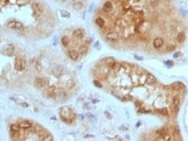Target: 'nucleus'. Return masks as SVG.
Here are the masks:
<instances>
[{
  "label": "nucleus",
  "mask_w": 188,
  "mask_h": 141,
  "mask_svg": "<svg viewBox=\"0 0 188 141\" xmlns=\"http://www.w3.org/2000/svg\"><path fill=\"white\" fill-rule=\"evenodd\" d=\"M154 1H156V2H158V1H161V0H154Z\"/></svg>",
  "instance_id": "obj_32"
},
{
  "label": "nucleus",
  "mask_w": 188,
  "mask_h": 141,
  "mask_svg": "<svg viewBox=\"0 0 188 141\" xmlns=\"http://www.w3.org/2000/svg\"><path fill=\"white\" fill-rule=\"evenodd\" d=\"M3 50H4V53H5L6 55H10L14 53V51H15V47H14L13 44H7V45L4 46Z\"/></svg>",
  "instance_id": "obj_6"
},
{
  "label": "nucleus",
  "mask_w": 188,
  "mask_h": 141,
  "mask_svg": "<svg viewBox=\"0 0 188 141\" xmlns=\"http://www.w3.org/2000/svg\"><path fill=\"white\" fill-rule=\"evenodd\" d=\"M159 112H160L162 115H165V116H167V114H168V111H167V108H162V109L159 110Z\"/></svg>",
  "instance_id": "obj_24"
},
{
  "label": "nucleus",
  "mask_w": 188,
  "mask_h": 141,
  "mask_svg": "<svg viewBox=\"0 0 188 141\" xmlns=\"http://www.w3.org/2000/svg\"><path fill=\"white\" fill-rule=\"evenodd\" d=\"M95 24L98 25L99 27H103V26L105 25V19L102 18V17H98V18L95 20Z\"/></svg>",
  "instance_id": "obj_17"
},
{
  "label": "nucleus",
  "mask_w": 188,
  "mask_h": 141,
  "mask_svg": "<svg viewBox=\"0 0 188 141\" xmlns=\"http://www.w3.org/2000/svg\"><path fill=\"white\" fill-rule=\"evenodd\" d=\"M14 67H15V70H24V69H25V60H24V59H22V58H16Z\"/></svg>",
  "instance_id": "obj_3"
},
{
  "label": "nucleus",
  "mask_w": 188,
  "mask_h": 141,
  "mask_svg": "<svg viewBox=\"0 0 188 141\" xmlns=\"http://www.w3.org/2000/svg\"><path fill=\"white\" fill-rule=\"evenodd\" d=\"M43 140H53V136L51 135H46L45 136H43L42 137Z\"/></svg>",
  "instance_id": "obj_25"
},
{
  "label": "nucleus",
  "mask_w": 188,
  "mask_h": 141,
  "mask_svg": "<svg viewBox=\"0 0 188 141\" xmlns=\"http://www.w3.org/2000/svg\"><path fill=\"white\" fill-rule=\"evenodd\" d=\"M174 49H175V46H174V45H169V46H167V51H172V50H174Z\"/></svg>",
  "instance_id": "obj_28"
},
{
  "label": "nucleus",
  "mask_w": 188,
  "mask_h": 141,
  "mask_svg": "<svg viewBox=\"0 0 188 141\" xmlns=\"http://www.w3.org/2000/svg\"><path fill=\"white\" fill-rule=\"evenodd\" d=\"M68 55L71 60H74V61L78 60V58H79V53L75 51V50H69Z\"/></svg>",
  "instance_id": "obj_7"
},
{
  "label": "nucleus",
  "mask_w": 188,
  "mask_h": 141,
  "mask_svg": "<svg viewBox=\"0 0 188 141\" xmlns=\"http://www.w3.org/2000/svg\"><path fill=\"white\" fill-rule=\"evenodd\" d=\"M20 125H18V124H11L10 125V130L11 131H16V132H18L19 130H20Z\"/></svg>",
  "instance_id": "obj_21"
},
{
  "label": "nucleus",
  "mask_w": 188,
  "mask_h": 141,
  "mask_svg": "<svg viewBox=\"0 0 188 141\" xmlns=\"http://www.w3.org/2000/svg\"><path fill=\"white\" fill-rule=\"evenodd\" d=\"M103 9L105 10V12H111L112 10H113V5H112L111 2L107 1V2H105V3L104 4Z\"/></svg>",
  "instance_id": "obj_12"
},
{
  "label": "nucleus",
  "mask_w": 188,
  "mask_h": 141,
  "mask_svg": "<svg viewBox=\"0 0 188 141\" xmlns=\"http://www.w3.org/2000/svg\"><path fill=\"white\" fill-rule=\"evenodd\" d=\"M105 38H106V40H110V41H115V40H119L120 36H119V33H117V32H114V31H112V32H109V33L106 34Z\"/></svg>",
  "instance_id": "obj_5"
},
{
  "label": "nucleus",
  "mask_w": 188,
  "mask_h": 141,
  "mask_svg": "<svg viewBox=\"0 0 188 141\" xmlns=\"http://www.w3.org/2000/svg\"><path fill=\"white\" fill-rule=\"evenodd\" d=\"M73 35H74V36L76 38V39H79V40H81V39L84 37V30L82 29V28H76V29H74V32H73Z\"/></svg>",
  "instance_id": "obj_9"
},
{
  "label": "nucleus",
  "mask_w": 188,
  "mask_h": 141,
  "mask_svg": "<svg viewBox=\"0 0 188 141\" xmlns=\"http://www.w3.org/2000/svg\"><path fill=\"white\" fill-rule=\"evenodd\" d=\"M56 89H55V87H50L49 89H47L46 90V95L47 97L49 98H55L56 97Z\"/></svg>",
  "instance_id": "obj_11"
},
{
  "label": "nucleus",
  "mask_w": 188,
  "mask_h": 141,
  "mask_svg": "<svg viewBox=\"0 0 188 141\" xmlns=\"http://www.w3.org/2000/svg\"><path fill=\"white\" fill-rule=\"evenodd\" d=\"M153 47L154 48H156V49H160L161 47L164 45V40L162 38H156V39H154L153 40Z\"/></svg>",
  "instance_id": "obj_8"
},
{
  "label": "nucleus",
  "mask_w": 188,
  "mask_h": 141,
  "mask_svg": "<svg viewBox=\"0 0 188 141\" xmlns=\"http://www.w3.org/2000/svg\"><path fill=\"white\" fill-rule=\"evenodd\" d=\"M34 86L36 88H39V89H41V88H44V87L47 86V81L44 78H40L38 77L36 78L34 81Z\"/></svg>",
  "instance_id": "obj_4"
},
{
  "label": "nucleus",
  "mask_w": 188,
  "mask_h": 141,
  "mask_svg": "<svg viewBox=\"0 0 188 141\" xmlns=\"http://www.w3.org/2000/svg\"><path fill=\"white\" fill-rule=\"evenodd\" d=\"M105 63H106V65H107V66H109V67H111V68H114V66L116 65V61H115V59H114V58H105Z\"/></svg>",
  "instance_id": "obj_15"
},
{
  "label": "nucleus",
  "mask_w": 188,
  "mask_h": 141,
  "mask_svg": "<svg viewBox=\"0 0 188 141\" xmlns=\"http://www.w3.org/2000/svg\"><path fill=\"white\" fill-rule=\"evenodd\" d=\"M74 9H76V10H80V9H82V8H83V3L82 2H75L74 5Z\"/></svg>",
  "instance_id": "obj_20"
},
{
  "label": "nucleus",
  "mask_w": 188,
  "mask_h": 141,
  "mask_svg": "<svg viewBox=\"0 0 188 141\" xmlns=\"http://www.w3.org/2000/svg\"><path fill=\"white\" fill-rule=\"evenodd\" d=\"M179 105H180V100H179V98L175 97V98L173 99V101H172V106H173V108H174L175 110H178V107H179Z\"/></svg>",
  "instance_id": "obj_18"
},
{
  "label": "nucleus",
  "mask_w": 188,
  "mask_h": 141,
  "mask_svg": "<svg viewBox=\"0 0 188 141\" xmlns=\"http://www.w3.org/2000/svg\"><path fill=\"white\" fill-rule=\"evenodd\" d=\"M8 27L9 28H12V29H22V28L24 27V25H23V24H22L21 22L19 21H9V23H8Z\"/></svg>",
  "instance_id": "obj_2"
},
{
  "label": "nucleus",
  "mask_w": 188,
  "mask_h": 141,
  "mask_svg": "<svg viewBox=\"0 0 188 141\" xmlns=\"http://www.w3.org/2000/svg\"><path fill=\"white\" fill-rule=\"evenodd\" d=\"M93 84L95 85L97 88H102V84L99 82L98 80H94V82H93Z\"/></svg>",
  "instance_id": "obj_27"
},
{
  "label": "nucleus",
  "mask_w": 188,
  "mask_h": 141,
  "mask_svg": "<svg viewBox=\"0 0 188 141\" xmlns=\"http://www.w3.org/2000/svg\"><path fill=\"white\" fill-rule=\"evenodd\" d=\"M62 73H63V67L60 66V65H57V66H56V67L53 69V74L56 75V76L61 75Z\"/></svg>",
  "instance_id": "obj_10"
},
{
  "label": "nucleus",
  "mask_w": 188,
  "mask_h": 141,
  "mask_svg": "<svg viewBox=\"0 0 188 141\" xmlns=\"http://www.w3.org/2000/svg\"><path fill=\"white\" fill-rule=\"evenodd\" d=\"M20 127L23 129H29L32 127V123L30 122V121H26V120H24V121H22L20 124Z\"/></svg>",
  "instance_id": "obj_14"
},
{
  "label": "nucleus",
  "mask_w": 188,
  "mask_h": 141,
  "mask_svg": "<svg viewBox=\"0 0 188 141\" xmlns=\"http://www.w3.org/2000/svg\"><path fill=\"white\" fill-rule=\"evenodd\" d=\"M69 43H70V39H69L67 36H63V37L61 38V44L64 47H66V46L69 45Z\"/></svg>",
  "instance_id": "obj_19"
},
{
  "label": "nucleus",
  "mask_w": 188,
  "mask_h": 141,
  "mask_svg": "<svg viewBox=\"0 0 188 141\" xmlns=\"http://www.w3.org/2000/svg\"><path fill=\"white\" fill-rule=\"evenodd\" d=\"M185 40H186V35H185L184 32H180V33L177 35V41L179 43H184Z\"/></svg>",
  "instance_id": "obj_13"
},
{
  "label": "nucleus",
  "mask_w": 188,
  "mask_h": 141,
  "mask_svg": "<svg viewBox=\"0 0 188 141\" xmlns=\"http://www.w3.org/2000/svg\"><path fill=\"white\" fill-rule=\"evenodd\" d=\"M86 50H88V48H86V46H85V45H81L80 47H79V52H80L81 54H86Z\"/></svg>",
  "instance_id": "obj_23"
},
{
  "label": "nucleus",
  "mask_w": 188,
  "mask_h": 141,
  "mask_svg": "<svg viewBox=\"0 0 188 141\" xmlns=\"http://www.w3.org/2000/svg\"><path fill=\"white\" fill-rule=\"evenodd\" d=\"M67 88H69V89H71L74 86V80H71V79H69L68 81H67Z\"/></svg>",
  "instance_id": "obj_22"
},
{
  "label": "nucleus",
  "mask_w": 188,
  "mask_h": 141,
  "mask_svg": "<svg viewBox=\"0 0 188 141\" xmlns=\"http://www.w3.org/2000/svg\"><path fill=\"white\" fill-rule=\"evenodd\" d=\"M179 55H180L179 53H178V54H175V55H174V58H178V57H179Z\"/></svg>",
  "instance_id": "obj_29"
},
{
  "label": "nucleus",
  "mask_w": 188,
  "mask_h": 141,
  "mask_svg": "<svg viewBox=\"0 0 188 141\" xmlns=\"http://www.w3.org/2000/svg\"><path fill=\"white\" fill-rule=\"evenodd\" d=\"M146 82L148 84H154L156 82V79H155V77L151 74H147V79H146Z\"/></svg>",
  "instance_id": "obj_16"
},
{
  "label": "nucleus",
  "mask_w": 188,
  "mask_h": 141,
  "mask_svg": "<svg viewBox=\"0 0 188 141\" xmlns=\"http://www.w3.org/2000/svg\"><path fill=\"white\" fill-rule=\"evenodd\" d=\"M62 2H66V1H68V0H61Z\"/></svg>",
  "instance_id": "obj_31"
},
{
  "label": "nucleus",
  "mask_w": 188,
  "mask_h": 141,
  "mask_svg": "<svg viewBox=\"0 0 188 141\" xmlns=\"http://www.w3.org/2000/svg\"><path fill=\"white\" fill-rule=\"evenodd\" d=\"M61 15L63 16V17H66V18H69L70 16H71V14L68 12V11H61Z\"/></svg>",
  "instance_id": "obj_26"
},
{
  "label": "nucleus",
  "mask_w": 188,
  "mask_h": 141,
  "mask_svg": "<svg viewBox=\"0 0 188 141\" xmlns=\"http://www.w3.org/2000/svg\"><path fill=\"white\" fill-rule=\"evenodd\" d=\"M31 8H32V10H33L35 17L39 18L40 16H41V14L43 12V8L40 2H34V3L32 4Z\"/></svg>",
  "instance_id": "obj_1"
},
{
  "label": "nucleus",
  "mask_w": 188,
  "mask_h": 141,
  "mask_svg": "<svg viewBox=\"0 0 188 141\" xmlns=\"http://www.w3.org/2000/svg\"><path fill=\"white\" fill-rule=\"evenodd\" d=\"M167 64H170V66H171V65H172V62H171V61H168V62H167Z\"/></svg>",
  "instance_id": "obj_30"
}]
</instances>
